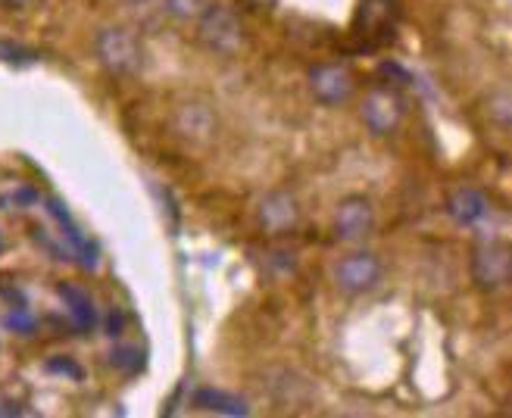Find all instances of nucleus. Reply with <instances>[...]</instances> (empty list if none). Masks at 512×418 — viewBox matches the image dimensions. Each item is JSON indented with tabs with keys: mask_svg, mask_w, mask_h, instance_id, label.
<instances>
[{
	"mask_svg": "<svg viewBox=\"0 0 512 418\" xmlns=\"http://www.w3.org/2000/svg\"><path fill=\"white\" fill-rule=\"evenodd\" d=\"M197 38L200 44L219 57H235L247 41L241 16L228 4H207L197 16Z\"/></svg>",
	"mask_w": 512,
	"mask_h": 418,
	"instance_id": "f257e3e1",
	"label": "nucleus"
},
{
	"mask_svg": "<svg viewBox=\"0 0 512 418\" xmlns=\"http://www.w3.org/2000/svg\"><path fill=\"white\" fill-rule=\"evenodd\" d=\"M94 50H97V60L104 63V69L110 75H116V78H132L144 66V47H141V41L128 29H119V25L100 29L97 41H94Z\"/></svg>",
	"mask_w": 512,
	"mask_h": 418,
	"instance_id": "f03ea898",
	"label": "nucleus"
},
{
	"mask_svg": "<svg viewBox=\"0 0 512 418\" xmlns=\"http://www.w3.org/2000/svg\"><path fill=\"white\" fill-rule=\"evenodd\" d=\"M400 0H363L353 19V35L366 50L384 47L397 38Z\"/></svg>",
	"mask_w": 512,
	"mask_h": 418,
	"instance_id": "7ed1b4c3",
	"label": "nucleus"
},
{
	"mask_svg": "<svg viewBox=\"0 0 512 418\" xmlns=\"http://www.w3.org/2000/svg\"><path fill=\"white\" fill-rule=\"evenodd\" d=\"M403 113H406V100L391 85L372 88L363 97V107H360V119H363V125L369 128L375 138L394 135L397 128H400V122H403Z\"/></svg>",
	"mask_w": 512,
	"mask_h": 418,
	"instance_id": "20e7f679",
	"label": "nucleus"
},
{
	"mask_svg": "<svg viewBox=\"0 0 512 418\" xmlns=\"http://www.w3.org/2000/svg\"><path fill=\"white\" fill-rule=\"evenodd\" d=\"M384 278V266L381 259L369 250H356V253H347L338 259L335 266V287L347 297H360V294H369L381 284Z\"/></svg>",
	"mask_w": 512,
	"mask_h": 418,
	"instance_id": "39448f33",
	"label": "nucleus"
},
{
	"mask_svg": "<svg viewBox=\"0 0 512 418\" xmlns=\"http://www.w3.org/2000/svg\"><path fill=\"white\" fill-rule=\"evenodd\" d=\"M512 272V256L509 247L497 238L478 241L472 250V281L481 287V291H500V287L509 281Z\"/></svg>",
	"mask_w": 512,
	"mask_h": 418,
	"instance_id": "423d86ee",
	"label": "nucleus"
},
{
	"mask_svg": "<svg viewBox=\"0 0 512 418\" xmlns=\"http://www.w3.org/2000/svg\"><path fill=\"white\" fill-rule=\"evenodd\" d=\"M216 110L203 100H185L172 113V132L188 144H210L216 138Z\"/></svg>",
	"mask_w": 512,
	"mask_h": 418,
	"instance_id": "0eeeda50",
	"label": "nucleus"
},
{
	"mask_svg": "<svg viewBox=\"0 0 512 418\" xmlns=\"http://www.w3.org/2000/svg\"><path fill=\"white\" fill-rule=\"evenodd\" d=\"M375 228V209L369 203V197H344L335 209V238L344 244H356L369 238Z\"/></svg>",
	"mask_w": 512,
	"mask_h": 418,
	"instance_id": "6e6552de",
	"label": "nucleus"
},
{
	"mask_svg": "<svg viewBox=\"0 0 512 418\" xmlns=\"http://www.w3.org/2000/svg\"><path fill=\"white\" fill-rule=\"evenodd\" d=\"M310 91L325 107L347 103L353 94V72L341 63H322L310 69Z\"/></svg>",
	"mask_w": 512,
	"mask_h": 418,
	"instance_id": "1a4fd4ad",
	"label": "nucleus"
},
{
	"mask_svg": "<svg viewBox=\"0 0 512 418\" xmlns=\"http://www.w3.org/2000/svg\"><path fill=\"white\" fill-rule=\"evenodd\" d=\"M256 216H260V225L269 231V234H285V231H294L297 222H300V206L297 200L288 194V191H272L260 200V209H256Z\"/></svg>",
	"mask_w": 512,
	"mask_h": 418,
	"instance_id": "9d476101",
	"label": "nucleus"
},
{
	"mask_svg": "<svg viewBox=\"0 0 512 418\" xmlns=\"http://www.w3.org/2000/svg\"><path fill=\"white\" fill-rule=\"evenodd\" d=\"M47 213L57 219V225H60V238H66V244H69V250L79 256V263L85 266V269H94L97 266V250H94V244L85 238V234L79 231V225L72 222V216L66 213V206L60 203V200H47Z\"/></svg>",
	"mask_w": 512,
	"mask_h": 418,
	"instance_id": "9b49d317",
	"label": "nucleus"
},
{
	"mask_svg": "<svg viewBox=\"0 0 512 418\" xmlns=\"http://www.w3.org/2000/svg\"><path fill=\"white\" fill-rule=\"evenodd\" d=\"M447 213H450V219L456 225L472 228V225H478L484 216L491 213V203H488V197H484L481 191H475V188H459V191H453L447 197Z\"/></svg>",
	"mask_w": 512,
	"mask_h": 418,
	"instance_id": "f8f14e48",
	"label": "nucleus"
},
{
	"mask_svg": "<svg viewBox=\"0 0 512 418\" xmlns=\"http://www.w3.org/2000/svg\"><path fill=\"white\" fill-rule=\"evenodd\" d=\"M57 294H60L63 303L69 306V319H72V325L79 328L82 334L94 331V325H97V309H94L91 297L82 291V287H75V284H60V287H57Z\"/></svg>",
	"mask_w": 512,
	"mask_h": 418,
	"instance_id": "ddd939ff",
	"label": "nucleus"
},
{
	"mask_svg": "<svg viewBox=\"0 0 512 418\" xmlns=\"http://www.w3.org/2000/svg\"><path fill=\"white\" fill-rule=\"evenodd\" d=\"M194 406L207 409V412H219V415H247V403L228 390H216V387H200L194 394Z\"/></svg>",
	"mask_w": 512,
	"mask_h": 418,
	"instance_id": "4468645a",
	"label": "nucleus"
},
{
	"mask_svg": "<svg viewBox=\"0 0 512 418\" xmlns=\"http://www.w3.org/2000/svg\"><path fill=\"white\" fill-rule=\"evenodd\" d=\"M141 356L144 353L138 347H116L113 356H110V365H113V369H119V372H125V375H135L141 365H144Z\"/></svg>",
	"mask_w": 512,
	"mask_h": 418,
	"instance_id": "2eb2a0df",
	"label": "nucleus"
},
{
	"mask_svg": "<svg viewBox=\"0 0 512 418\" xmlns=\"http://www.w3.org/2000/svg\"><path fill=\"white\" fill-rule=\"evenodd\" d=\"M203 7H207V0H166V10L175 19H197Z\"/></svg>",
	"mask_w": 512,
	"mask_h": 418,
	"instance_id": "dca6fc26",
	"label": "nucleus"
},
{
	"mask_svg": "<svg viewBox=\"0 0 512 418\" xmlns=\"http://www.w3.org/2000/svg\"><path fill=\"white\" fill-rule=\"evenodd\" d=\"M47 372H57V375H69L72 381H79L82 378V369H79V362H72V359H47Z\"/></svg>",
	"mask_w": 512,
	"mask_h": 418,
	"instance_id": "f3484780",
	"label": "nucleus"
},
{
	"mask_svg": "<svg viewBox=\"0 0 512 418\" xmlns=\"http://www.w3.org/2000/svg\"><path fill=\"white\" fill-rule=\"evenodd\" d=\"M7 325H10L13 331H19V334H29V331L35 328V319H32L25 309H16V312H10V316H7Z\"/></svg>",
	"mask_w": 512,
	"mask_h": 418,
	"instance_id": "a211bd4d",
	"label": "nucleus"
},
{
	"mask_svg": "<svg viewBox=\"0 0 512 418\" xmlns=\"http://www.w3.org/2000/svg\"><path fill=\"white\" fill-rule=\"evenodd\" d=\"M381 75H388V78H397L394 85H409V82H413V75H409L406 69H400L397 63H381Z\"/></svg>",
	"mask_w": 512,
	"mask_h": 418,
	"instance_id": "6ab92c4d",
	"label": "nucleus"
},
{
	"mask_svg": "<svg viewBox=\"0 0 512 418\" xmlns=\"http://www.w3.org/2000/svg\"><path fill=\"white\" fill-rule=\"evenodd\" d=\"M29 4H32V0H0V7H4V10H22Z\"/></svg>",
	"mask_w": 512,
	"mask_h": 418,
	"instance_id": "aec40b11",
	"label": "nucleus"
},
{
	"mask_svg": "<svg viewBox=\"0 0 512 418\" xmlns=\"http://www.w3.org/2000/svg\"><path fill=\"white\" fill-rule=\"evenodd\" d=\"M116 334H122V316L116 312V316H110V337H116Z\"/></svg>",
	"mask_w": 512,
	"mask_h": 418,
	"instance_id": "412c9836",
	"label": "nucleus"
},
{
	"mask_svg": "<svg viewBox=\"0 0 512 418\" xmlns=\"http://www.w3.org/2000/svg\"><path fill=\"white\" fill-rule=\"evenodd\" d=\"M0 250H4V238H0Z\"/></svg>",
	"mask_w": 512,
	"mask_h": 418,
	"instance_id": "4be33fe9",
	"label": "nucleus"
}]
</instances>
